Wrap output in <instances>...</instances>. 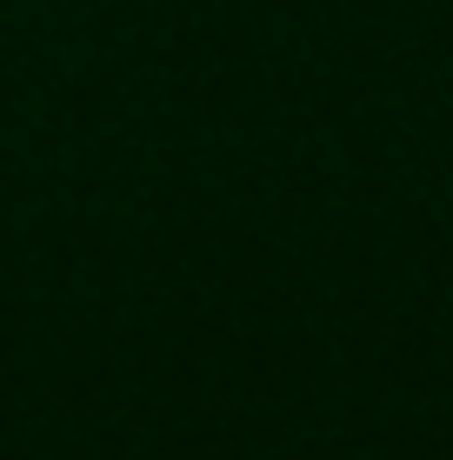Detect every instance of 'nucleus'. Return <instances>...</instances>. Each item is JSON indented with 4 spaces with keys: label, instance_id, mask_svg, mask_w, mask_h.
Wrapping results in <instances>:
<instances>
[]
</instances>
